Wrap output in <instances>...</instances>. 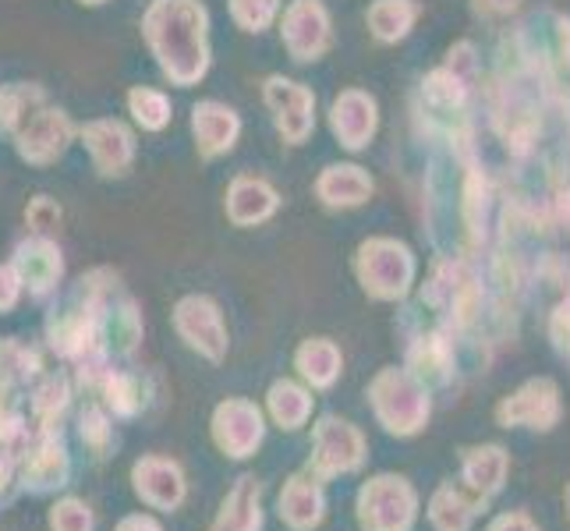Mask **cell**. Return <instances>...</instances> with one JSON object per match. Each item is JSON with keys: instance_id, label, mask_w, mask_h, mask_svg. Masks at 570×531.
Segmentation results:
<instances>
[{"instance_id": "cell-24", "label": "cell", "mask_w": 570, "mask_h": 531, "mask_svg": "<svg viewBox=\"0 0 570 531\" xmlns=\"http://www.w3.org/2000/svg\"><path fill=\"white\" fill-rule=\"evenodd\" d=\"M50 524H53V531H92V514H89L86 503L65 500V503L53 507Z\"/></svg>"}, {"instance_id": "cell-7", "label": "cell", "mask_w": 570, "mask_h": 531, "mask_svg": "<svg viewBox=\"0 0 570 531\" xmlns=\"http://www.w3.org/2000/svg\"><path fill=\"white\" fill-rule=\"evenodd\" d=\"M380 128V114H376V100L358 89H347L337 104H333V131H337L341 146H347L351 153H358L372 142V135Z\"/></svg>"}, {"instance_id": "cell-35", "label": "cell", "mask_w": 570, "mask_h": 531, "mask_svg": "<svg viewBox=\"0 0 570 531\" xmlns=\"http://www.w3.org/2000/svg\"><path fill=\"white\" fill-rule=\"evenodd\" d=\"M560 47H563V61L570 68V22H567V18L560 22Z\"/></svg>"}, {"instance_id": "cell-37", "label": "cell", "mask_w": 570, "mask_h": 531, "mask_svg": "<svg viewBox=\"0 0 570 531\" xmlns=\"http://www.w3.org/2000/svg\"><path fill=\"white\" fill-rule=\"evenodd\" d=\"M567 500H570V493H567Z\"/></svg>"}, {"instance_id": "cell-36", "label": "cell", "mask_w": 570, "mask_h": 531, "mask_svg": "<svg viewBox=\"0 0 570 531\" xmlns=\"http://www.w3.org/2000/svg\"><path fill=\"white\" fill-rule=\"evenodd\" d=\"M11 479V464H8V454L0 450V485H4Z\"/></svg>"}, {"instance_id": "cell-13", "label": "cell", "mask_w": 570, "mask_h": 531, "mask_svg": "<svg viewBox=\"0 0 570 531\" xmlns=\"http://www.w3.org/2000/svg\"><path fill=\"white\" fill-rule=\"evenodd\" d=\"M422 14L419 0H376L368 8V29L380 43H401V39L415 29Z\"/></svg>"}, {"instance_id": "cell-29", "label": "cell", "mask_w": 570, "mask_h": 531, "mask_svg": "<svg viewBox=\"0 0 570 531\" xmlns=\"http://www.w3.org/2000/svg\"><path fill=\"white\" fill-rule=\"evenodd\" d=\"M82 436H86V443L96 446V450H104V443H107V436H110L107 419H104L96 407H89L86 415H82Z\"/></svg>"}, {"instance_id": "cell-28", "label": "cell", "mask_w": 570, "mask_h": 531, "mask_svg": "<svg viewBox=\"0 0 570 531\" xmlns=\"http://www.w3.org/2000/svg\"><path fill=\"white\" fill-rule=\"evenodd\" d=\"M549 333H553V344L570 354V298H563L553 312V319H549Z\"/></svg>"}, {"instance_id": "cell-4", "label": "cell", "mask_w": 570, "mask_h": 531, "mask_svg": "<svg viewBox=\"0 0 570 531\" xmlns=\"http://www.w3.org/2000/svg\"><path fill=\"white\" fill-rule=\"evenodd\" d=\"M500 425H528V429H553L560 419V390L553 380H532L524 383L514 397H507L497 407Z\"/></svg>"}, {"instance_id": "cell-10", "label": "cell", "mask_w": 570, "mask_h": 531, "mask_svg": "<svg viewBox=\"0 0 570 531\" xmlns=\"http://www.w3.org/2000/svg\"><path fill=\"white\" fill-rule=\"evenodd\" d=\"M135 493H139L149 507L170 510L178 507L185 496V479L178 464L160 461V458H146L135 464Z\"/></svg>"}, {"instance_id": "cell-33", "label": "cell", "mask_w": 570, "mask_h": 531, "mask_svg": "<svg viewBox=\"0 0 570 531\" xmlns=\"http://www.w3.org/2000/svg\"><path fill=\"white\" fill-rule=\"evenodd\" d=\"M493 531H535V528H532V521H528V518L510 514V518H500V521L493 524Z\"/></svg>"}, {"instance_id": "cell-26", "label": "cell", "mask_w": 570, "mask_h": 531, "mask_svg": "<svg viewBox=\"0 0 570 531\" xmlns=\"http://www.w3.org/2000/svg\"><path fill=\"white\" fill-rule=\"evenodd\" d=\"M36 368H39V362L32 351L18 347V344L0 347V372H4V376H32Z\"/></svg>"}, {"instance_id": "cell-25", "label": "cell", "mask_w": 570, "mask_h": 531, "mask_svg": "<svg viewBox=\"0 0 570 531\" xmlns=\"http://www.w3.org/2000/svg\"><path fill=\"white\" fill-rule=\"evenodd\" d=\"M107 401L114 411H121V415H131V411H139V404H142L131 376H110L107 380Z\"/></svg>"}, {"instance_id": "cell-18", "label": "cell", "mask_w": 570, "mask_h": 531, "mask_svg": "<svg viewBox=\"0 0 570 531\" xmlns=\"http://www.w3.org/2000/svg\"><path fill=\"white\" fill-rule=\"evenodd\" d=\"M298 368L305 380H312V386H330L341 372V354L330 341H308L298 351Z\"/></svg>"}, {"instance_id": "cell-1", "label": "cell", "mask_w": 570, "mask_h": 531, "mask_svg": "<svg viewBox=\"0 0 570 531\" xmlns=\"http://www.w3.org/2000/svg\"><path fill=\"white\" fill-rule=\"evenodd\" d=\"M358 277L372 298H404L415 281V259L401 242L372 238L358 248Z\"/></svg>"}, {"instance_id": "cell-8", "label": "cell", "mask_w": 570, "mask_h": 531, "mask_svg": "<svg viewBox=\"0 0 570 531\" xmlns=\"http://www.w3.org/2000/svg\"><path fill=\"white\" fill-rule=\"evenodd\" d=\"M362 461V436L351 422L323 419L316 429V471L333 475V471H351Z\"/></svg>"}, {"instance_id": "cell-3", "label": "cell", "mask_w": 570, "mask_h": 531, "mask_svg": "<svg viewBox=\"0 0 570 531\" xmlns=\"http://www.w3.org/2000/svg\"><path fill=\"white\" fill-rule=\"evenodd\" d=\"M415 518V493L404 479H372L362 489V524L365 531H407Z\"/></svg>"}, {"instance_id": "cell-9", "label": "cell", "mask_w": 570, "mask_h": 531, "mask_svg": "<svg viewBox=\"0 0 570 531\" xmlns=\"http://www.w3.org/2000/svg\"><path fill=\"white\" fill-rule=\"evenodd\" d=\"M178 330L188 337L191 347H199L209 358H224V326H220V312L206 298H188L178 308Z\"/></svg>"}, {"instance_id": "cell-27", "label": "cell", "mask_w": 570, "mask_h": 531, "mask_svg": "<svg viewBox=\"0 0 570 531\" xmlns=\"http://www.w3.org/2000/svg\"><path fill=\"white\" fill-rule=\"evenodd\" d=\"M65 404H68V383L65 380H50L43 390H39V397H36V411L43 419H53Z\"/></svg>"}, {"instance_id": "cell-32", "label": "cell", "mask_w": 570, "mask_h": 531, "mask_svg": "<svg viewBox=\"0 0 570 531\" xmlns=\"http://www.w3.org/2000/svg\"><path fill=\"white\" fill-rule=\"evenodd\" d=\"M18 298V277L14 269H0V308H11Z\"/></svg>"}, {"instance_id": "cell-15", "label": "cell", "mask_w": 570, "mask_h": 531, "mask_svg": "<svg viewBox=\"0 0 570 531\" xmlns=\"http://www.w3.org/2000/svg\"><path fill=\"white\" fill-rule=\"evenodd\" d=\"M281 518L291 528H316L323 521V493L316 482L308 479H291L287 489L281 493Z\"/></svg>"}, {"instance_id": "cell-17", "label": "cell", "mask_w": 570, "mask_h": 531, "mask_svg": "<svg viewBox=\"0 0 570 531\" xmlns=\"http://www.w3.org/2000/svg\"><path fill=\"white\" fill-rule=\"evenodd\" d=\"M464 468H468V482L475 485L482 496H489V493H497V489L503 485L507 458H503V450H500V446L468 450Z\"/></svg>"}, {"instance_id": "cell-23", "label": "cell", "mask_w": 570, "mask_h": 531, "mask_svg": "<svg viewBox=\"0 0 570 531\" xmlns=\"http://www.w3.org/2000/svg\"><path fill=\"white\" fill-rule=\"evenodd\" d=\"M131 107H135V117L146 125V128H164L167 125V100L160 92H149V89H139V92H131Z\"/></svg>"}, {"instance_id": "cell-34", "label": "cell", "mask_w": 570, "mask_h": 531, "mask_svg": "<svg viewBox=\"0 0 570 531\" xmlns=\"http://www.w3.org/2000/svg\"><path fill=\"white\" fill-rule=\"evenodd\" d=\"M117 531H160V528H156V521H149V518H128V521H121Z\"/></svg>"}, {"instance_id": "cell-30", "label": "cell", "mask_w": 570, "mask_h": 531, "mask_svg": "<svg viewBox=\"0 0 570 531\" xmlns=\"http://www.w3.org/2000/svg\"><path fill=\"white\" fill-rule=\"evenodd\" d=\"M524 0H475V11L489 18H510L521 11Z\"/></svg>"}, {"instance_id": "cell-5", "label": "cell", "mask_w": 570, "mask_h": 531, "mask_svg": "<svg viewBox=\"0 0 570 531\" xmlns=\"http://www.w3.org/2000/svg\"><path fill=\"white\" fill-rule=\"evenodd\" d=\"M213 432H216V443H220L230 458H248L263 440V419L248 401H227L216 407Z\"/></svg>"}, {"instance_id": "cell-16", "label": "cell", "mask_w": 570, "mask_h": 531, "mask_svg": "<svg viewBox=\"0 0 570 531\" xmlns=\"http://www.w3.org/2000/svg\"><path fill=\"white\" fill-rule=\"evenodd\" d=\"M234 131H238V121H234V114H230V110L216 107V104L195 107V135H199V142H203L206 153L230 149Z\"/></svg>"}, {"instance_id": "cell-11", "label": "cell", "mask_w": 570, "mask_h": 531, "mask_svg": "<svg viewBox=\"0 0 570 531\" xmlns=\"http://www.w3.org/2000/svg\"><path fill=\"white\" fill-rule=\"evenodd\" d=\"M266 96H269V104L281 110L277 114L281 131L287 135L294 146H298L305 135L312 131V104H316V100H312V92L302 89L298 82H284V78H273Z\"/></svg>"}, {"instance_id": "cell-31", "label": "cell", "mask_w": 570, "mask_h": 531, "mask_svg": "<svg viewBox=\"0 0 570 531\" xmlns=\"http://www.w3.org/2000/svg\"><path fill=\"white\" fill-rule=\"evenodd\" d=\"M29 220L36 224V227H50V224H57V220H61V209H53V206H47L43 199H39L32 209H29Z\"/></svg>"}, {"instance_id": "cell-22", "label": "cell", "mask_w": 570, "mask_h": 531, "mask_svg": "<svg viewBox=\"0 0 570 531\" xmlns=\"http://www.w3.org/2000/svg\"><path fill=\"white\" fill-rule=\"evenodd\" d=\"M471 514H475V510H471L450 485L440 489L436 500H432V524H436L440 531H464Z\"/></svg>"}, {"instance_id": "cell-21", "label": "cell", "mask_w": 570, "mask_h": 531, "mask_svg": "<svg viewBox=\"0 0 570 531\" xmlns=\"http://www.w3.org/2000/svg\"><path fill=\"white\" fill-rule=\"evenodd\" d=\"M18 263L26 266V281L36 291L50 287L57 277H61V259H57V252L50 245H26L22 255H18Z\"/></svg>"}, {"instance_id": "cell-19", "label": "cell", "mask_w": 570, "mask_h": 531, "mask_svg": "<svg viewBox=\"0 0 570 531\" xmlns=\"http://www.w3.org/2000/svg\"><path fill=\"white\" fill-rule=\"evenodd\" d=\"M269 407H273V419H277L284 429H298L308 415L312 401H308V393L298 390L294 383H277L269 390Z\"/></svg>"}, {"instance_id": "cell-14", "label": "cell", "mask_w": 570, "mask_h": 531, "mask_svg": "<svg viewBox=\"0 0 570 531\" xmlns=\"http://www.w3.org/2000/svg\"><path fill=\"white\" fill-rule=\"evenodd\" d=\"M263 514H259V482L252 475L238 479L234 493L224 500L220 518H216L213 531H259Z\"/></svg>"}, {"instance_id": "cell-2", "label": "cell", "mask_w": 570, "mask_h": 531, "mask_svg": "<svg viewBox=\"0 0 570 531\" xmlns=\"http://www.w3.org/2000/svg\"><path fill=\"white\" fill-rule=\"evenodd\" d=\"M372 404H376V415L386 422V429L401 432V436L419 432L422 422L429 419L425 390L397 368L383 372V376L372 383Z\"/></svg>"}, {"instance_id": "cell-6", "label": "cell", "mask_w": 570, "mask_h": 531, "mask_svg": "<svg viewBox=\"0 0 570 531\" xmlns=\"http://www.w3.org/2000/svg\"><path fill=\"white\" fill-rule=\"evenodd\" d=\"M287 47L294 61H316V57L330 47V18L320 0H298L287 11Z\"/></svg>"}, {"instance_id": "cell-12", "label": "cell", "mask_w": 570, "mask_h": 531, "mask_svg": "<svg viewBox=\"0 0 570 531\" xmlns=\"http://www.w3.org/2000/svg\"><path fill=\"white\" fill-rule=\"evenodd\" d=\"M368 195H372V177L355 164L326 167V174L320 177V199L333 209L362 206V203H368Z\"/></svg>"}, {"instance_id": "cell-20", "label": "cell", "mask_w": 570, "mask_h": 531, "mask_svg": "<svg viewBox=\"0 0 570 531\" xmlns=\"http://www.w3.org/2000/svg\"><path fill=\"white\" fill-rule=\"evenodd\" d=\"M26 479H32L36 485H53V482L61 485V479H65V450L53 436H47L43 443H39V450L29 458Z\"/></svg>"}]
</instances>
